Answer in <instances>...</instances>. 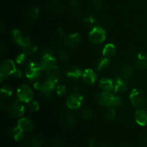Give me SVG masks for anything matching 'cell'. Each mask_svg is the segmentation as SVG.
I'll return each mask as SVG.
<instances>
[{
  "label": "cell",
  "mask_w": 147,
  "mask_h": 147,
  "mask_svg": "<svg viewBox=\"0 0 147 147\" xmlns=\"http://www.w3.org/2000/svg\"><path fill=\"white\" fill-rule=\"evenodd\" d=\"M88 37L90 41L93 44L100 45L106 39V31L103 27L96 26L90 30Z\"/></svg>",
  "instance_id": "obj_1"
},
{
  "label": "cell",
  "mask_w": 147,
  "mask_h": 147,
  "mask_svg": "<svg viewBox=\"0 0 147 147\" xmlns=\"http://www.w3.org/2000/svg\"><path fill=\"white\" fill-rule=\"evenodd\" d=\"M42 67L36 62H30L24 67V73L29 80H34L41 74Z\"/></svg>",
  "instance_id": "obj_2"
},
{
  "label": "cell",
  "mask_w": 147,
  "mask_h": 147,
  "mask_svg": "<svg viewBox=\"0 0 147 147\" xmlns=\"http://www.w3.org/2000/svg\"><path fill=\"white\" fill-rule=\"evenodd\" d=\"M131 102L134 107L142 108L146 103V97L141 90L134 88L131 90L129 96Z\"/></svg>",
  "instance_id": "obj_3"
},
{
  "label": "cell",
  "mask_w": 147,
  "mask_h": 147,
  "mask_svg": "<svg viewBox=\"0 0 147 147\" xmlns=\"http://www.w3.org/2000/svg\"><path fill=\"white\" fill-rule=\"evenodd\" d=\"M83 100H84V98L83 95L80 94L79 92H73L67 97L66 100V105L70 109L76 110L82 106Z\"/></svg>",
  "instance_id": "obj_4"
},
{
  "label": "cell",
  "mask_w": 147,
  "mask_h": 147,
  "mask_svg": "<svg viewBox=\"0 0 147 147\" xmlns=\"http://www.w3.org/2000/svg\"><path fill=\"white\" fill-rule=\"evenodd\" d=\"M15 70V65L12 60H6L2 62L0 67V78L1 81L9 76L13 75Z\"/></svg>",
  "instance_id": "obj_5"
},
{
  "label": "cell",
  "mask_w": 147,
  "mask_h": 147,
  "mask_svg": "<svg viewBox=\"0 0 147 147\" xmlns=\"http://www.w3.org/2000/svg\"><path fill=\"white\" fill-rule=\"evenodd\" d=\"M17 97L19 100L22 102H28L31 101L33 98V92L31 88L27 85H22L17 89Z\"/></svg>",
  "instance_id": "obj_6"
},
{
  "label": "cell",
  "mask_w": 147,
  "mask_h": 147,
  "mask_svg": "<svg viewBox=\"0 0 147 147\" xmlns=\"http://www.w3.org/2000/svg\"><path fill=\"white\" fill-rule=\"evenodd\" d=\"M114 96L109 93V91H104L98 93L95 96V101L98 104L104 106H111Z\"/></svg>",
  "instance_id": "obj_7"
},
{
  "label": "cell",
  "mask_w": 147,
  "mask_h": 147,
  "mask_svg": "<svg viewBox=\"0 0 147 147\" xmlns=\"http://www.w3.org/2000/svg\"><path fill=\"white\" fill-rule=\"evenodd\" d=\"M24 107L21 102L14 101L8 107V113L11 117L19 118L24 113Z\"/></svg>",
  "instance_id": "obj_8"
},
{
  "label": "cell",
  "mask_w": 147,
  "mask_h": 147,
  "mask_svg": "<svg viewBox=\"0 0 147 147\" xmlns=\"http://www.w3.org/2000/svg\"><path fill=\"white\" fill-rule=\"evenodd\" d=\"M60 78H61L60 72L57 66L53 67L51 70L47 71L45 80L47 82H48V83L55 86V85L60 81Z\"/></svg>",
  "instance_id": "obj_9"
},
{
  "label": "cell",
  "mask_w": 147,
  "mask_h": 147,
  "mask_svg": "<svg viewBox=\"0 0 147 147\" xmlns=\"http://www.w3.org/2000/svg\"><path fill=\"white\" fill-rule=\"evenodd\" d=\"M40 65L44 70L48 71L53 67H56V60L53 55L42 56Z\"/></svg>",
  "instance_id": "obj_10"
},
{
  "label": "cell",
  "mask_w": 147,
  "mask_h": 147,
  "mask_svg": "<svg viewBox=\"0 0 147 147\" xmlns=\"http://www.w3.org/2000/svg\"><path fill=\"white\" fill-rule=\"evenodd\" d=\"M135 65L141 70L147 68V53L145 52H138L134 57Z\"/></svg>",
  "instance_id": "obj_11"
},
{
  "label": "cell",
  "mask_w": 147,
  "mask_h": 147,
  "mask_svg": "<svg viewBox=\"0 0 147 147\" xmlns=\"http://www.w3.org/2000/svg\"><path fill=\"white\" fill-rule=\"evenodd\" d=\"M20 45L22 47L23 53L25 54H31L35 52L37 49V46L32 40L27 37H24Z\"/></svg>",
  "instance_id": "obj_12"
},
{
  "label": "cell",
  "mask_w": 147,
  "mask_h": 147,
  "mask_svg": "<svg viewBox=\"0 0 147 147\" xmlns=\"http://www.w3.org/2000/svg\"><path fill=\"white\" fill-rule=\"evenodd\" d=\"M81 41V36L79 33H73L67 35L65 40V44L69 47H76L80 44Z\"/></svg>",
  "instance_id": "obj_13"
},
{
  "label": "cell",
  "mask_w": 147,
  "mask_h": 147,
  "mask_svg": "<svg viewBox=\"0 0 147 147\" xmlns=\"http://www.w3.org/2000/svg\"><path fill=\"white\" fill-rule=\"evenodd\" d=\"M83 80L86 84L93 85L96 83L97 79V75L91 69H87L85 70L82 75Z\"/></svg>",
  "instance_id": "obj_14"
},
{
  "label": "cell",
  "mask_w": 147,
  "mask_h": 147,
  "mask_svg": "<svg viewBox=\"0 0 147 147\" xmlns=\"http://www.w3.org/2000/svg\"><path fill=\"white\" fill-rule=\"evenodd\" d=\"M65 75L69 78L76 80V79H78L80 76H82L83 73H82L81 70L78 67L75 65H71L66 69Z\"/></svg>",
  "instance_id": "obj_15"
},
{
  "label": "cell",
  "mask_w": 147,
  "mask_h": 147,
  "mask_svg": "<svg viewBox=\"0 0 147 147\" xmlns=\"http://www.w3.org/2000/svg\"><path fill=\"white\" fill-rule=\"evenodd\" d=\"M55 86L54 85L51 84V83H48L46 80H45L44 82L42 83V85L41 88L39 90L41 92L42 95L44 96L45 98H49L52 96L53 95V90L55 89Z\"/></svg>",
  "instance_id": "obj_16"
},
{
  "label": "cell",
  "mask_w": 147,
  "mask_h": 147,
  "mask_svg": "<svg viewBox=\"0 0 147 147\" xmlns=\"http://www.w3.org/2000/svg\"><path fill=\"white\" fill-rule=\"evenodd\" d=\"M115 92L122 93L128 90V86L126 84L125 79L121 77H118L114 80V89Z\"/></svg>",
  "instance_id": "obj_17"
},
{
  "label": "cell",
  "mask_w": 147,
  "mask_h": 147,
  "mask_svg": "<svg viewBox=\"0 0 147 147\" xmlns=\"http://www.w3.org/2000/svg\"><path fill=\"white\" fill-rule=\"evenodd\" d=\"M18 126L24 131L30 132L34 129V124L28 118H22L18 121Z\"/></svg>",
  "instance_id": "obj_18"
},
{
  "label": "cell",
  "mask_w": 147,
  "mask_h": 147,
  "mask_svg": "<svg viewBox=\"0 0 147 147\" xmlns=\"http://www.w3.org/2000/svg\"><path fill=\"white\" fill-rule=\"evenodd\" d=\"M134 119L136 123L142 126L147 125V111L143 109L136 111L134 115Z\"/></svg>",
  "instance_id": "obj_19"
},
{
  "label": "cell",
  "mask_w": 147,
  "mask_h": 147,
  "mask_svg": "<svg viewBox=\"0 0 147 147\" xmlns=\"http://www.w3.org/2000/svg\"><path fill=\"white\" fill-rule=\"evenodd\" d=\"M99 86L104 91H111L114 89V80L109 78H103L99 80Z\"/></svg>",
  "instance_id": "obj_20"
},
{
  "label": "cell",
  "mask_w": 147,
  "mask_h": 147,
  "mask_svg": "<svg viewBox=\"0 0 147 147\" xmlns=\"http://www.w3.org/2000/svg\"><path fill=\"white\" fill-rule=\"evenodd\" d=\"M111 65V60L109 57L103 56L98 60L97 64H96V70L98 71H104L105 70L108 69Z\"/></svg>",
  "instance_id": "obj_21"
},
{
  "label": "cell",
  "mask_w": 147,
  "mask_h": 147,
  "mask_svg": "<svg viewBox=\"0 0 147 147\" xmlns=\"http://www.w3.org/2000/svg\"><path fill=\"white\" fill-rule=\"evenodd\" d=\"M116 49L114 45L112 44V43H109V44L106 45L104 46L102 53H103V55L104 57L110 58V57H113L115 53H116Z\"/></svg>",
  "instance_id": "obj_22"
},
{
  "label": "cell",
  "mask_w": 147,
  "mask_h": 147,
  "mask_svg": "<svg viewBox=\"0 0 147 147\" xmlns=\"http://www.w3.org/2000/svg\"><path fill=\"white\" fill-rule=\"evenodd\" d=\"M68 9L72 15H76L80 9V0H71L68 4Z\"/></svg>",
  "instance_id": "obj_23"
},
{
  "label": "cell",
  "mask_w": 147,
  "mask_h": 147,
  "mask_svg": "<svg viewBox=\"0 0 147 147\" xmlns=\"http://www.w3.org/2000/svg\"><path fill=\"white\" fill-rule=\"evenodd\" d=\"M64 123L69 127H72L76 123V117L71 111H66L64 113Z\"/></svg>",
  "instance_id": "obj_24"
},
{
  "label": "cell",
  "mask_w": 147,
  "mask_h": 147,
  "mask_svg": "<svg viewBox=\"0 0 147 147\" xmlns=\"http://www.w3.org/2000/svg\"><path fill=\"white\" fill-rule=\"evenodd\" d=\"M134 67L130 65H125L121 69V77L123 79L130 78L133 75Z\"/></svg>",
  "instance_id": "obj_25"
},
{
  "label": "cell",
  "mask_w": 147,
  "mask_h": 147,
  "mask_svg": "<svg viewBox=\"0 0 147 147\" xmlns=\"http://www.w3.org/2000/svg\"><path fill=\"white\" fill-rule=\"evenodd\" d=\"M24 131L21 128L19 127L18 126L12 128L10 131V134L16 141H20L23 139V138H24Z\"/></svg>",
  "instance_id": "obj_26"
},
{
  "label": "cell",
  "mask_w": 147,
  "mask_h": 147,
  "mask_svg": "<svg viewBox=\"0 0 147 147\" xmlns=\"http://www.w3.org/2000/svg\"><path fill=\"white\" fill-rule=\"evenodd\" d=\"M43 143L42 138L40 136H32L28 140V145L30 147H40Z\"/></svg>",
  "instance_id": "obj_27"
},
{
  "label": "cell",
  "mask_w": 147,
  "mask_h": 147,
  "mask_svg": "<svg viewBox=\"0 0 147 147\" xmlns=\"http://www.w3.org/2000/svg\"><path fill=\"white\" fill-rule=\"evenodd\" d=\"M40 14V9L37 7H32L29 9L26 12V16L30 20H34L38 17Z\"/></svg>",
  "instance_id": "obj_28"
},
{
  "label": "cell",
  "mask_w": 147,
  "mask_h": 147,
  "mask_svg": "<svg viewBox=\"0 0 147 147\" xmlns=\"http://www.w3.org/2000/svg\"><path fill=\"white\" fill-rule=\"evenodd\" d=\"M11 34L13 40H14L16 42L18 43L19 45L21 44V42H22V40H24V38L23 34H22V32L20 31V30H18V29H14V30H11Z\"/></svg>",
  "instance_id": "obj_29"
},
{
  "label": "cell",
  "mask_w": 147,
  "mask_h": 147,
  "mask_svg": "<svg viewBox=\"0 0 147 147\" xmlns=\"http://www.w3.org/2000/svg\"><path fill=\"white\" fill-rule=\"evenodd\" d=\"M12 93L13 89L10 86H4L1 89V96L4 99L9 98L12 95Z\"/></svg>",
  "instance_id": "obj_30"
},
{
  "label": "cell",
  "mask_w": 147,
  "mask_h": 147,
  "mask_svg": "<svg viewBox=\"0 0 147 147\" xmlns=\"http://www.w3.org/2000/svg\"><path fill=\"white\" fill-rule=\"evenodd\" d=\"M57 57L61 62H66L69 58V53L65 49L60 48L57 51Z\"/></svg>",
  "instance_id": "obj_31"
},
{
  "label": "cell",
  "mask_w": 147,
  "mask_h": 147,
  "mask_svg": "<svg viewBox=\"0 0 147 147\" xmlns=\"http://www.w3.org/2000/svg\"><path fill=\"white\" fill-rule=\"evenodd\" d=\"M96 22V19L93 14H88L83 18V23L86 26H92Z\"/></svg>",
  "instance_id": "obj_32"
},
{
  "label": "cell",
  "mask_w": 147,
  "mask_h": 147,
  "mask_svg": "<svg viewBox=\"0 0 147 147\" xmlns=\"http://www.w3.org/2000/svg\"><path fill=\"white\" fill-rule=\"evenodd\" d=\"M92 7L96 12H100L103 9V0H92Z\"/></svg>",
  "instance_id": "obj_33"
},
{
  "label": "cell",
  "mask_w": 147,
  "mask_h": 147,
  "mask_svg": "<svg viewBox=\"0 0 147 147\" xmlns=\"http://www.w3.org/2000/svg\"><path fill=\"white\" fill-rule=\"evenodd\" d=\"M93 111L89 108H85L81 111V117L84 119H90L93 116Z\"/></svg>",
  "instance_id": "obj_34"
},
{
  "label": "cell",
  "mask_w": 147,
  "mask_h": 147,
  "mask_svg": "<svg viewBox=\"0 0 147 147\" xmlns=\"http://www.w3.org/2000/svg\"><path fill=\"white\" fill-rule=\"evenodd\" d=\"M115 116H116V111L113 108H111L106 113V119L109 122H111L114 119Z\"/></svg>",
  "instance_id": "obj_35"
},
{
  "label": "cell",
  "mask_w": 147,
  "mask_h": 147,
  "mask_svg": "<svg viewBox=\"0 0 147 147\" xmlns=\"http://www.w3.org/2000/svg\"><path fill=\"white\" fill-rule=\"evenodd\" d=\"M50 9L54 14H59L61 11V7L56 2H52L50 5Z\"/></svg>",
  "instance_id": "obj_36"
},
{
  "label": "cell",
  "mask_w": 147,
  "mask_h": 147,
  "mask_svg": "<svg viewBox=\"0 0 147 147\" xmlns=\"http://www.w3.org/2000/svg\"><path fill=\"white\" fill-rule=\"evenodd\" d=\"M39 107H40V105H39L38 102L35 101V100L34 101H31L29 103L28 110L30 112H35L38 110Z\"/></svg>",
  "instance_id": "obj_37"
},
{
  "label": "cell",
  "mask_w": 147,
  "mask_h": 147,
  "mask_svg": "<svg viewBox=\"0 0 147 147\" xmlns=\"http://www.w3.org/2000/svg\"><path fill=\"white\" fill-rule=\"evenodd\" d=\"M123 105V100L120 97L118 96H114L113 102H112L111 107L113 108H119Z\"/></svg>",
  "instance_id": "obj_38"
},
{
  "label": "cell",
  "mask_w": 147,
  "mask_h": 147,
  "mask_svg": "<svg viewBox=\"0 0 147 147\" xmlns=\"http://www.w3.org/2000/svg\"><path fill=\"white\" fill-rule=\"evenodd\" d=\"M27 60V56L24 53H20L16 57V61L18 64H23Z\"/></svg>",
  "instance_id": "obj_39"
},
{
  "label": "cell",
  "mask_w": 147,
  "mask_h": 147,
  "mask_svg": "<svg viewBox=\"0 0 147 147\" xmlns=\"http://www.w3.org/2000/svg\"><path fill=\"white\" fill-rule=\"evenodd\" d=\"M56 93L60 97L64 96L66 93V88L63 85H59L56 88Z\"/></svg>",
  "instance_id": "obj_40"
},
{
  "label": "cell",
  "mask_w": 147,
  "mask_h": 147,
  "mask_svg": "<svg viewBox=\"0 0 147 147\" xmlns=\"http://www.w3.org/2000/svg\"><path fill=\"white\" fill-rule=\"evenodd\" d=\"M54 55V50L51 47H46L45 49L42 50L40 53V57L44 55Z\"/></svg>",
  "instance_id": "obj_41"
},
{
  "label": "cell",
  "mask_w": 147,
  "mask_h": 147,
  "mask_svg": "<svg viewBox=\"0 0 147 147\" xmlns=\"http://www.w3.org/2000/svg\"><path fill=\"white\" fill-rule=\"evenodd\" d=\"M50 147H63V144L59 139H53L50 142Z\"/></svg>",
  "instance_id": "obj_42"
},
{
  "label": "cell",
  "mask_w": 147,
  "mask_h": 147,
  "mask_svg": "<svg viewBox=\"0 0 147 147\" xmlns=\"http://www.w3.org/2000/svg\"><path fill=\"white\" fill-rule=\"evenodd\" d=\"M57 35L60 37H64L65 35V32L64 29L62 28V27H59L57 30Z\"/></svg>",
  "instance_id": "obj_43"
},
{
  "label": "cell",
  "mask_w": 147,
  "mask_h": 147,
  "mask_svg": "<svg viewBox=\"0 0 147 147\" xmlns=\"http://www.w3.org/2000/svg\"><path fill=\"white\" fill-rule=\"evenodd\" d=\"M88 144L89 147H95L96 145V140L94 138H90L88 141Z\"/></svg>",
  "instance_id": "obj_44"
},
{
  "label": "cell",
  "mask_w": 147,
  "mask_h": 147,
  "mask_svg": "<svg viewBox=\"0 0 147 147\" xmlns=\"http://www.w3.org/2000/svg\"><path fill=\"white\" fill-rule=\"evenodd\" d=\"M12 76H14V77L19 78H21L22 76V72L20 71L19 69H16V70L14 71V73H13Z\"/></svg>",
  "instance_id": "obj_45"
},
{
  "label": "cell",
  "mask_w": 147,
  "mask_h": 147,
  "mask_svg": "<svg viewBox=\"0 0 147 147\" xmlns=\"http://www.w3.org/2000/svg\"><path fill=\"white\" fill-rule=\"evenodd\" d=\"M142 142H143V144L145 146H147V136H145L142 139Z\"/></svg>",
  "instance_id": "obj_46"
},
{
  "label": "cell",
  "mask_w": 147,
  "mask_h": 147,
  "mask_svg": "<svg viewBox=\"0 0 147 147\" xmlns=\"http://www.w3.org/2000/svg\"><path fill=\"white\" fill-rule=\"evenodd\" d=\"M100 147H110V146H108V145H102V146H100Z\"/></svg>",
  "instance_id": "obj_47"
},
{
  "label": "cell",
  "mask_w": 147,
  "mask_h": 147,
  "mask_svg": "<svg viewBox=\"0 0 147 147\" xmlns=\"http://www.w3.org/2000/svg\"><path fill=\"white\" fill-rule=\"evenodd\" d=\"M121 147H129V146H121Z\"/></svg>",
  "instance_id": "obj_48"
},
{
  "label": "cell",
  "mask_w": 147,
  "mask_h": 147,
  "mask_svg": "<svg viewBox=\"0 0 147 147\" xmlns=\"http://www.w3.org/2000/svg\"><path fill=\"white\" fill-rule=\"evenodd\" d=\"M20 147H24V146H20Z\"/></svg>",
  "instance_id": "obj_49"
}]
</instances>
